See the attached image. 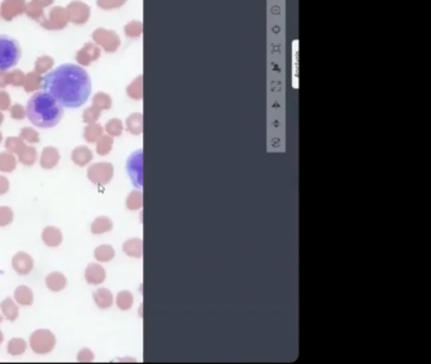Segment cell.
I'll return each instance as SVG.
<instances>
[{
  "label": "cell",
  "instance_id": "277c9868",
  "mask_svg": "<svg viewBox=\"0 0 431 364\" xmlns=\"http://www.w3.org/2000/svg\"><path fill=\"white\" fill-rule=\"evenodd\" d=\"M56 344V338L53 334L46 329L36 330L31 335V348L37 354H47L52 351Z\"/></svg>",
  "mask_w": 431,
  "mask_h": 364
},
{
  "label": "cell",
  "instance_id": "484cf974",
  "mask_svg": "<svg viewBox=\"0 0 431 364\" xmlns=\"http://www.w3.org/2000/svg\"><path fill=\"white\" fill-rule=\"evenodd\" d=\"M101 133H103L101 127L96 126V124H93V126L88 127L86 131H85V138H86V141L88 142L93 143V142H96L99 138H100Z\"/></svg>",
  "mask_w": 431,
  "mask_h": 364
},
{
  "label": "cell",
  "instance_id": "74e56055",
  "mask_svg": "<svg viewBox=\"0 0 431 364\" xmlns=\"http://www.w3.org/2000/svg\"><path fill=\"white\" fill-rule=\"evenodd\" d=\"M3 339H4V335H3V333H2V330H0V344H2Z\"/></svg>",
  "mask_w": 431,
  "mask_h": 364
},
{
  "label": "cell",
  "instance_id": "9a60e30c",
  "mask_svg": "<svg viewBox=\"0 0 431 364\" xmlns=\"http://www.w3.org/2000/svg\"><path fill=\"white\" fill-rule=\"evenodd\" d=\"M0 308H2V313H3L4 318L8 319L9 321H14L18 318V306L12 300V297H7L3 302L0 304Z\"/></svg>",
  "mask_w": 431,
  "mask_h": 364
},
{
  "label": "cell",
  "instance_id": "7402d4cb",
  "mask_svg": "<svg viewBox=\"0 0 431 364\" xmlns=\"http://www.w3.org/2000/svg\"><path fill=\"white\" fill-rule=\"evenodd\" d=\"M18 156H19V161H21L22 163L26 164V166H32V164L36 162L37 151L36 148H33V147L26 146V148H24Z\"/></svg>",
  "mask_w": 431,
  "mask_h": 364
},
{
  "label": "cell",
  "instance_id": "83f0119b",
  "mask_svg": "<svg viewBox=\"0 0 431 364\" xmlns=\"http://www.w3.org/2000/svg\"><path fill=\"white\" fill-rule=\"evenodd\" d=\"M13 220V211L8 206H0V226H6Z\"/></svg>",
  "mask_w": 431,
  "mask_h": 364
},
{
  "label": "cell",
  "instance_id": "ac0fdd59",
  "mask_svg": "<svg viewBox=\"0 0 431 364\" xmlns=\"http://www.w3.org/2000/svg\"><path fill=\"white\" fill-rule=\"evenodd\" d=\"M17 167V158L12 153H0V171L12 172Z\"/></svg>",
  "mask_w": 431,
  "mask_h": 364
},
{
  "label": "cell",
  "instance_id": "ba28073f",
  "mask_svg": "<svg viewBox=\"0 0 431 364\" xmlns=\"http://www.w3.org/2000/svg\"><path fill=\"white\" fill-rule=\"evenodd\" d=\"M106 273L105 269L103 268V266L98 263H91L89 264L86 271H85V278L91 285H99V283H103L105 281Z\"/></svg>",
  "mask_w": 431,
  "mask_h": 364
},
{
  "label": "cell",
  "instance_id": "f1b7e54d",
  "mask_svg": "<svg viewBox=\"0 0 431 364\" xmlns=\"http://www.w3.org/2000/svg\"><path fill=\"white\" fill-rule=\"evenodd\" d=\"M106 132L113 137L119 136V134L121 133V123L118 119H113V120L109 122L108 126H106Z\"/></svg>",
  "mask_w": 431,
  "mask_h": 364
},
{
  "label": "cell",
  "instance_id": "d4e9b609",
  "mask_svg": "<svg viewBox=\"0 0 431 364\" xmlns=\"http://www.w3.org/2000/svg\"><path fill=\"white\" fill-rule=\"evenodd\" d=\"M111 146H113V138L110 136H104L98 139V146H96V151L100 156H105L110 152Z\"/></svg>",
  "mask_w": 431,
  "mask_h": 364
},
{
  "label": "cell",
  "instance_id": "ab89813d",
  "mask_svg": "<svg viewBox=\"0 0 431 364\" xmlns=\"http://www.w3.org/2000/svg\"><path fill=\"white\" fill-rule=\"evenodd\" d=\"M2 320H3V318H2V314H0V324H2Z\"/></svg>",
  "mask_w": 431,
  "mask_h": 364
},
{
  "label": "cell",
  "instance_id": "8992f818",
  "mask_svg": "<svg viewBox=\"0 0 431 364\" xmlns=\"http://www.w3.org/2000/svg\"><path fill=\"white\" fill-rule=\"evenodd\" d=\"M127 171L137 188L143 186V151H137L127 161Z\"/></svg>",
  "mask_w": 431,
  "mask_h": 364
},
{
  "label": "cell",
  "instance_id": "8d00e7d4",
  "mask_svg": "<svg viewBox=\"0 0 431 364\" xmlns=\"http://www.w3.org/2000/svg\"><path fill=\"white\" fill-rule=\"evenodd\" d=\"M9 106V98L6 93H0V108L7 109Z\"/></svg>",
  "mask_w": 431,
  "mask_h": 364
},
{
  "label": "cell",
  "instance_id": "1f68e13d",
  "mask_svg": "<svg viewBox=\"0 0 431 364\" xmlns=\"http://www.w3.org/2000/svg\"><path fill=\"white\" fill-rule=\"evenodd\" d=\"M94 359V353L90 349L85 348L81 349L77 354V360L79 361H91Z\"/></svg>",
  "mask_w": 431,
  "mask_h": 364
},
{
  "label": "cell",
  "instance_id": "60d3db41",
  "mask_svg": "<svg viewBox=\"0 0 431 364\" xmlns=\"http://www.w3.org/2000/svg\"><path fill=\"white\" fill-rule=\"evenodd\" d=\"M0 141H2V136H0Z\"/></svg>",
  "mask_w": 431,
  "mask_h": 364
},
{
  "label": "cell",
  "instance_id": "e0dca14e",
  "mask_svg": "<svg viewBox=\"0 0 431 364\" xmlns=\"http://www.w3.org/2000/svg\"><path fill=\"white\" fill-rule=\"evenodd\" d=\"M14 298H16L17 302L23 306L32 305V302H33V292L27 286H19L16 290V292H14Z\"/></svg>",
  "mask_w": 431,
  "mask_h": 364
},
{
  "label": "cell",
  "instance_id": "d6a6232c",
  "mask_svg": "<svg viewBox=\"0 0 431 364\" xmlns=\"http://www.w3.org/2000/svg\"><path fill=\"white\" fill-rule=\"evenodd\" d=\"M95 104L99 106V108L108 109L109 106H110V99H109V96L103 95V94H99V95H96L95 98Z\"/></svg>",
  "mask_w": 431,
  "mask_h": 364
},
{
  "label": "cell",
  "instance_id": "4dcf8cb0",
  "mask_svg": "<svg viewBox=\"0 0 431 364\" xmlns=\"http://www.w3.org/2000/svg\"><path fill=\"white\" fill-rule=\"evenodd\" d=\"M129 95L133 96L134 99L142 98V77H139V79L129 87Z\"/></svg>",
  "mask_w": 431,
  "mask_h": 364
},
{
  "label": "cell",
  "instance_id": "ffe728a7",
  "mask_svg": "<svg viewBox=\"0 0 431 364\" xmlns=\"http://www.w3.org/2000/svg\"><path fill=\"white\" fill-rule=\"evenodd\" d=\"M116 305L120 310H129L133 306V295L129 291H120L116 296Z\"/></svg>",
  "mask_w": 431,
  "mask_h": 364
},
{
  "label": "cell",
  "instance_id": "cb8c5ba5",
  "mask_svg": "<svg viewBox=\"0 0 431 364\" xmlns=\"http://www.w3.org/2000/svg\"><path fill=\"white\" fill-rule=\"evenodd\" d=\"M143 128V118L141 114H134L128 119V129L133 134H141Z\"/></svg>",
  "mask_w": 431,
  "mask_h": 364
},
{
  "label": "cell",
  "instance_id": "8fae6325",
  "mask_svg": "<svg viewBox=\"0 0 431 364\" xmlns=\"http://www.w3.org/2000/svg\"><path fill=\"white\" fill-rule=\"evenodd\" d=\"M66 283H67L66 277H65L62 273H59V272L49 273V275L46 277L47 287H48L51 291H53V292H58V291L64 290V288L66 287Z\"/></svg>",
  "mask_w": 431,
  "mask_h": 364
},
{
  "label": "cell",
  "instance_id": "2e32d148",
  "mask_svg": "<svg viewBox=\"0 0 431 364\" xmlns=\"http://www.w3.org/2000/svg\"><path fill=\"white\" fill-rule=\"evenodd\" d=\"M111 229H113V221L106 216H99L91 224V231L94 234L108 233Z\"/></svg>",
  "mask_w": 431,
  "mask_h": 364
},
{
  "label": "cell",
  "instance_id": "7a4b0ae2",
  "mask_svg": "<svg viewBox=\"0 0 431 364\" xmlns=\"http://www.w3.org/2000/svg\"><path fill=\"white\" fill-rule=\"evenodd\" d=\"M27 115L34 126L39 128H52L61 120L64 109L51 94L38 91L28 100Z\"/></svg>",
  "mask_w": 431,
  "mask_h": 364
},
{
  "label": "cell",
  "instance_id": "f546056e",
  "mask_svg": "<svg viewBox=\"0 0 431 364\" xmlns=\"http://www.w3.org/2000/svg\"><path fill=\"white\" fill-rule=\"evenodd\" d=\"M21 136L24 141L29 142V143H37V142H38V134L31 128H24L23 131H22Z\"/></svg>",
  "mask_w": 431,
  "mask_h": 364
},
{
  "label": "cell",
  "instance_id": "52a82bcc",
  "mask_svg": "<svg viewBox=\"0 0 431 364\" xmlns=\"http://www.w3.org/2000/svg\"><path fill=\"white\" fill-rule=\"evenodd\" d=\"M12 266H13V268L16 269V272L19 275H28L29 272L32 271V268H33V259H32V257L28 253L19 252V253H17L13 257Z\"/></svg>",
  "mask_w": 431,
  "mask_h": 364
},
{
  "label": "cell",
  "instance_id": "6da1fadb",
  "mask_svg": "<svg viewBox=\"0 0 431 364\" xmlns=\"http://www.w3.org/2000/svg\"><path fill=\"white\" fill-rule=\"evenodd\" d=\"M42 86L65 108H80L91 94L89 74L72 64L62 65L44 75Z\"/></svg>",
  "mask_w": 431,
  "mask_h": 364
},
{
  "label": "cell",
  "instance_id": "9c48e42d",
  "mask_svg": "<svg viewBox=\"0 0 431 364\" xmlns=\"http://www.w3.org/2000/svg\"><path fill=\"white\" fill-rule=\"evenodd\" d=\"M59 153L53 147H47L43 149L41 156V166L46 169H51L58 163Z\"/></svg>",
  "mask_w": 431,
  "mask_h": 364
},
{
  "label": "cell",
  "instance_id": "44dd1931",
  "mask_svg": "<svg viewBox=\"0 0 431 364\" xmlns=\"http://www.w3.org/2000/svg\"><path fill=\"white\" fill-rule=\"evenodd\" d=\"M143 206V194L139 191H133L127 199V208L129 210H138Z\"/></svg>",
  "mask_w": 431,
  "mask_h": 364
},
{
  "label": "cell",
  "instance_id": "e575fe53",
  "mask_svg": "<svg viewBox=\"0 0 431 364\" xmlns=\"http://www.w3.org/2000/svg\"><path fill=\"white\" fill-rule=\"evenodd\" d=\"M9 190V181L7 177L0 176V195L6 194Z\"/></svg>",
  "mask_w": 431,
  "mask_h": 364
},
{
  "label": "cell",
  "instance_id": "7c38bea8",
  "mask_svg": "<svg viewBox=\"0 0 431 364\" xmlns=\"http://www.w3.org/2000/svg\"><path fill=\"white\" fill-rule=\"evenodd\" d=\"M123 251L129 257L141 258L143 256V241H142V239L138 238L129 239V240H127L123 244Z\"/></svg>",
  "mask_w": 431,
  "mask_h": 364
},
{
  "label": "cell",
  "instance_id": "d590c367",
  "mask_svg": "<svg viewBox=\"0 0 431 364\" xmlns=\"http://www.w3.org/2000/svg\"><path fill=\"white\" fill-rule=\"evenodd\" d=\"M11 113H12V116H13V118H16V119H22L24 116L23 108H22V106H19V105L13 106V109H12Z\"/></svg>",
  "mask_w": 431,
  "mask_h": 364
},
{
  "label": "cell",
  "instance_id": "836d02e7",
  "mask_svg": "<svg viewBox=\"0 0 431 364\" xmlns=\"http://www.w3.org/2000/svg\"><path fill=\"white\" fill-rule=\"evenodd\" d=\"M98 116H99V111L91 108L89 109V110H86V113H85V120L88 122V123H93V122L96 120Z\"/></svg>",
  "mask_w": 431,
  "mask_h": 364
},
{
  "label": "cell",
  "instance_id": "5b68a950",
  "mask_svg": "<svg viewBox=\"0 0 431 364\" xmlns=\"http://www.w3.org/2000/svg\"><path fill=\"white\" fill-rule=\"evenodd\" d=\"M114 167L108 162L94 163L89 167L88 177L95 185H106L113 178Z\"/></svg>",
  "mask_w": 431,
  "mask_h": 364
},
{
  "label": "cell",
  "instance_id": "d6986e66",
  "mask_svg": "<svg viewBox=\"0 0 431 364\" xmlns=\"http://www.w3.org/2000/svg\"><path fill=\"white\" fill-rule=\"evenodd\" d=\"M115 257V251L109 244H104V246L98 247L95 249V258L99 262H109Z\"/></svg>",
  "mask_w": 431,
  "mask_h": 364
},
{
  "label": "cell",
  "instance_id": "603a6c76",
  "mask_svg": "<svg viewBox=\"0 0 431 364\" xmlns=\"http://www.w3.org/2000/svg\"><path fill=\"white\" fill-rule=\"evenodd\" d=\"M27 349V343L26 340L21 338H14L12 339L8 343V351L12 355H19V354L24 353Z\"/></svg>",
  "mask_w": 431,
  "mask_h": 364
},
{
  "label": "cell",
  "instance_id": "4fadbf2b",
  "mask_svg": "<svg viewBox=\"0 0 431 364\" xmlns=\"http://www.w3.org/2000/svg\"><path fill=\"white\" fill-rule=\"evenodd\" d=\"M72 161L77 164V166H86L89 162L93 159V153L88 147H77L72 152Z\"/></svg>",
  "mask_w": 431,
  "mask_h": 364
},
{
  "label": "cell",
  "instance_id": "30bf717a",
  "mask_svg": "<svg viewBox=\"0 0 431 364\" xmlns=\"http://www.w3.org/2000/svg\"><path fill=\"white\" fill-rule=\"evenodd\" d=\"M42 239L48 247H58L62 243V233L56 226H47L42 231Z\"/></svg>",
  "mask_w": 431,
  "mask_h": 364
},
{
  "label": "cell",
  "instance_id": "5bb4252c",
  "mask_svg": "<svg viewBox=\"0 0 431 364\" xmlns=\"http://www.w3.org/2000/svg\"><path fill=\"white\" fill-rule=\"evenodd\" d=\"M94 300L100 309H109L113 305V293L108 288H99L94 292Z\"/></svg>",
  "mask_w": 431,
  "mask_h": 364
},
{
  "label": "cell",
  "instance_id": "f35d334b",
  "mask_svg": "<svg viewBox=\"0 0 431 364\" xmlns=\"http://www.w3.org/2000/svg\"><path fill=\"white\" fill-rule=\"evenodd\" d=\"M2 122H3V115H2V113H0V124H2Z\"/></svg>",
  "mask_w": 431,
  "mask_h": 364
},
{
  "label": "cell",
  "instance_id": "4316f807",
  "mask_svg": "<svg viewBox=\"0 0 431 364\" xmlns=\"http://www.w3.org/2000/svg\"><path fill=\"white\" fill-rule=\"evenodd\" d=\"M26 148V144L22 139L19 138H8L7 139V149L12 153L19 154L23 149Z\"/></svg>",
  "mask_w": 431,
  "mask_h": 364
},
{
  "label": "cell",
  "instance_id": "3957f363",
  "mask_svg": "<svg viewBox=\"0 0 431 364\" xmlns=\"http://www.w3.org/2000/svg\"><path fill=\"white\" fill-rule=\"evenodd\" d=\"M22 56V49L18 41L12 37L0 36V71L12 69L18 64Z\"/></svg>",
  "mask_w": 431,
  "mask_h": 364
}]
</instances>
